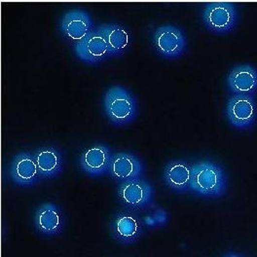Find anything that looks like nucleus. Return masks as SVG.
Returning <instances> with one entry per match:
<instances>
[{"label": "nucleus", "instance_id": "obj_1", "mask_svg": "<svg viewBox=\"0 0 257 257\" xmlns=\"http://www.w3.org/2000/svg\"><path fill=\"white\" fill-rule=\"evenodd\" d=\"M227 187L228 177L218 163L201 160L191 164L190 191L204 198H220Z\"/></svg>", "mask_w": 257, "mask_h": 257}, {"label": "nucleus", "instance_id": "obj_2", "mask_svg": "<svg viewBox=\"0 0 257 257\" xmlns=\"http://www.w3.org/2000/svg\"><path fill=\"white\" fill-rule=\"evenodd\" d=\"M103 107L107 118L115 126H125L137 118V99L122 86L110 87L103 97Z\"/></svg>", "mask_w": 257, "mask_h": 257}, {"label": "nucleus", "instance_id": "obj_3", "mask_svg": "<svg viewBox=\"0 0 257 257\" xmlns=\"http://www.w3.org/2000/svg\"><path fill=\"white\" fill-rule=\"evenodd\" d=\"M201 20L209 32L227 34L238 27L240 12L237 4L232 2H209L201 12Z\"/></svg>", "mask_w": 257, "mask_h": 257}, {"label": "nucleus", "instance_id": "obj_4", "mask_svg": "<svg viewBox=\"0 0 257 257\" xmlns=\"http://www.w3.org/2000/svg\"><path fill=\"white\" fill-rule=\"evenodd\" d=\"M152 45L161 57L174 60L185 53L187 38L181 29L173 25H164L152 32Z\"/></svg>", "mask_w": 257, "mask_h": 257}, {"label": "nucleus", "instance_id": "obj_5", "mask_svg": "<svg viewBox=\"0 0 257 257\" xmlns=\"http://www.w3.org/2000/svg\"><path fill=\"white\" fill-rule=\"evenodd\" d=\"M228 123L238 130H250L257 123V99L254 96L232 95L225 107Z\"/></svg>", "mask_w": 257, "mask_h": 257}, {"label": "nucleus", "instance_id": "obj_6", "mask_svg": "<svg viewBox=\"0 0 257 257\" xmlns=\"http://www.w3.org/2000/svg\"><path fill=\"white\" fill-rule=\"evenodd\" d=\"M113 239L122 244H131L144 234V224L132 210H122L114 214L109 223Z\"/></svg>", "mask_w": 257, "mask_h": 257}, {"label": "nucleus", "instance_id": "obj_7", "mask_svg": "<svg viewBox=\"0 0 257 257\" xmlns=\"http://www.w3.org/2000/svg\"><path fill=\"white\" fill-rule=\"evenodd\" d=\"M117 194L121 203L132 211L149 207L153 200L152 186L143 178L120 183Z\"/></svg>", "mask_w": 257, "mask_h": 257}, {"label": "nucleus", "instance_id": "obj_8", "mask_svg": "<svg viewBox=\"0 0 257 257\" xmlns=\"http://www.w3.org/2000/svg\"><path fill=\"white\" fill-rule=\"evenodd\" d=\"M74 51L81 61L89 64H98L112 57L106 38L98 29L94 30L86 38L75 44Z\"/></svg>", "mask_w": 257, "mask_h": 257}, {"label": "nucleus", "instance_id": "obj_9", "mask_svg": "<svg viewBox=\"0 0 257 257\" xmlns=\"http://www.w3.org/2000/svg\"><path fill=\"white\" fill-rule=\"evenodd\" d=\"M60 31L67 39L77 44L94 31V22L87 11L72 9L61 18Z\"/></svg>", "mask_w": 257, "mask_h": 257}, {"label": "nucleus", "instance_id": "obj_10", "mask_svg": "<svg viewBox=\"0 0 257 257\" xmlns=\"http://www.w3.org/2000/svg\"><path fill=\"white\" fill-rule=\"evenodd\" d=\"M226 86L232 95L254 96L257 92V68L251 64L234 66L226 77Z\"/></svg>", "mask_w": 257, "mask_h": 257}, {"label": "nucleus", "instance_id": "obj_11", "mask_svg": "<svg viewBox=\"0 0 257 257\" xmlns=\"http://www.w3.org/2000/svg\"><path fill=\"white\" fill-rule=\"evenodd\" d=\"M108 174L114 180L123 183L141 179L145 174L143 162L130 152H118L113 155Z\"/></svg>", "mask_w": 257, "mask_h": 257}, {"label": "nucleus", "instance_id": "obj_12", "mask_svg": "<svg viewBox=\"0 0 257 257\" xmlns=\"http://www.w3.org/2000/svg\"><path fill=\"white\" fill-rule=\"evenodd\" d=\"M113 155L111 149L107 145H94L81 154V170L91 177L104 176L108 174Z\"/></svg>", "mask_w": 257, "mask_h": 257}, {"label": "nucleus", "instance_id": "obj_13", "mask_svg": "<svg viewBox=\"0 0 257 257\" xmlns=\"http://www.w3.org/2000/svg\"><path fill=\"white\" fill-rule=\"evenodd\" d=\"M64 215L61 208L54 203H44L34 214V226L38 233L45 236H56L64 230Z\"/></svg>", "mask_w": 257, "mask_h": 257}, {"label": "nucleus", "instance_id": "obj_14", "mask_svg": "<svg viewBox=\"0 0 257 257\" xmlns=\"http://www.w3.org/2000/svg\"><path fill=\"white\" fill-rule=\"evenodd\" d=\"M10 177L20 186L35 184L41 176L33 154L27 151L16 154L10 165Z\"/></svg>", "mask_w": 257, "mask_h": 257}, {"label": "nucleus", "instance_id": "obj_15", "mask_svg": "<svg viewBox=\"0 0 257 257\" xmlns=\"http://www.w3.org/2000/svg\"><path fill=\"white\" fill-rule=\"evenodd\" d=\"M163 180L168 187L177 192L190 191L191 164L183 160L169 162L163 172Z\"/></svg>", "mask_w": 257, "mask_h": 257}, {"label": "nucleus", "instance_id": "obj_16", "mask_svg": "<svg viewBox=\"0 0 257 257\" xmlns=\"http://www.w3.org/2000/svg\"><path fill=\"white\" fill-rule=\"evenodd\" d=\"M40 176L43 178L57 177L64 170V159L62 152L54 146L38 148L33 153Z\"/></svg>", "mask_w": 257, "mask_h": 257}, {"label": "nucleus", "instance_id": "obj_17", "mask_svg": "<svg viewBox=\"0 0 257 257\" xmlns=\"http://www.w3.org/2000/svg\"><path fill=\"white\" fill-rule=\"evenodd\" d=\"M106 38L111 50L112 57L121 56L130 44V34L124 27L119 24L107 23L97 28Z\"/></svg>", "mask_w": 257, "mask_h": 257}, {"label": "nucleus", "instance_id": "obj_18", "mask_svg": "<svg viewBox=\"0 0 257 257\" xmlns=\"http://www.w3.org/2000/svg\"><path fill=\"white\" fill-rule=\"evenodd\" d=\"M222 257H244L243 255H241L240 253H237V252H228L226 253L224 256Z\"/></svg>", "mask_w": 257, "mask_h": 257}]
</instances>
